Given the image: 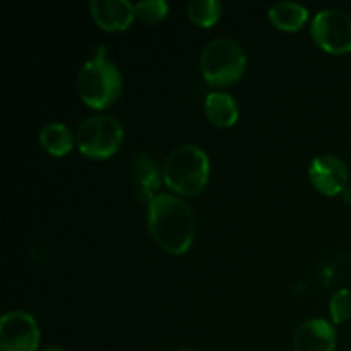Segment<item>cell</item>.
<instances>
[{"mask_svg":"<svg viewBox=\"0 0 351 351\" xmlns=\"http://www.w3.org/2000/svg\"><path fill=\"white\" fill-rule=\"evenodd\" d=\"M269 19L276 27L283 31L300 29L308 19V10L297 2H276L269 7Z\"/></svg>","mask_w":351,"mask_h":351,"instance_id":"obj_13","label":"cell"},{"mask_svg":"<svg viewBox=\"0 0 351 351\" xmlns=\"http://www.w3.org/2000/svg\"><path fill=\"white\" fill-rule=\"evenodd\" d=\"M308 178L321 194L336 195L348 187V168L338 156L322 154L312 160Z\"/></svg>","mask_w":351,"mask_h":351,"instance_id":"obj_8","label":"cell"},{"mask_svg":"<svg viewBox=\"0 0 351 351\" xmlns=\"http://www.w3.org/2000/svg\"><path fill=\"white\" fill-rule=\"evenodd\" d=\"M136 17H139L143 23H160L167 17L168 3L165 0H143V2L134 3Z\"/></svg>","mask_w":351,"mask_h":351,"instance_id":"obj_16","label":"cell"},{"mask_svg":"<svg viewBox=\"0 0 351 351\" xmlns=\"http://www.w3.org/2000/svg\"><path fill=\"white\" fill-rule=\"evenodd\" d=\"M341 194H343V199H345L346 204H351V185H348V187H346Z\"/></svg>","mask_w":351,"mask_h":351,"instance_id":"obj_18","label":"cell"},{"mask_svg":"<svg viewBox=\"0 0 351 351\" xmlns=\"http://www.w3.org/2000/svg\"><path fill=\"white\" fill-rule=\"evenodd\" d=\"M105 47H98L77 74V91L88 106L101 110L117 101L122 91V75L117 65L106 58Z\"/></svg>","mask_w":351,"mask_h":351,"instance_id":"obj_2","label":"cell"},{"mask_svg":"<svg viewBox=\"0 0 351 351\" xmlns=\"http://www.w3.org/2000/svg\"><path fill=\"white\" fill-rule=\"evenodd\" d=\"M295 351H335L336 331L324 319H311L298 326L293 336Z\"/></svg>","mask_w":351,"mask_h":351,"instance_id":"obj_10","label":"cell"},{"mask_svg":"<svg viewBox=\"0 0 351 351\" xmlns=\"http://www.w3.org/2000/svg\"><path fill=\"white\" fill-rule=\"evenodd\" d=\"M178 351H191V350H178Z\"/></svg>","mask_w":351,"mask_h":351,"instance_id":"obj_20","label":"cell"},{"mask_svg":"<svg viewBox=\"0 0 351 351\" xmlns=\"http://www.w3.org/2000/svg\"><path fill=\"white\" fill-rule=\"evenodd\" d=\"M312 38L329 53L351 51V16L345 10L324 9L312 21Z\"/></svg>","mask_w":351,"mask_h":351,"instance_id":"obj_6","label":"cell"},{"mask_svg":"<svg viewBox=\"0 0 351 351\" xmlns=\"http://www.w3.org/2000/svg\"><path fill=\"white\" fill-rule=\"evenodd\" d=\"M74 139L71 129L60 122H50L40 130L41 147L53 156H64L71 153Z\"/></svg>","mask_w":351,"mask_h":351,"instance_id":"obj_14","label":"cell"},{"mask_svg":"<svg viewBox=\"0 0 351 351\" xmlns=\"http://www.w3.org/2000/svg\"><path fill=\"white\" fill-rule=\"evenodd\" d=\"M187 14L197 26H213L221 16V3L218 0H191L187 3Z\"/></svg>","mask_w":351,"mask_h":351,"instance_id":"obj_15","label":"cell"},{"mask_svg":"<svg viewBox=\"0 0 351 351\" xmlns=\"http://www.w3.org/2000/svg\"><path fill=\"white\" fill-rule=\"evenodd\" d=\"M147 226L154 242L175 256L187 252L195 235L191 206L171 194H158L147 204Z\"/></svg>","mask_w":351,"mask_h":351,"instance_id":"obj_1","label":"cell"},{"mask_svg":"<svg viewBox=\"0 0 351 351\" xmlns=\"http://www.w3.org/2000/svg\"><path fill=\"white\" fill-rule=\"evenodd\" d=\"M123 141V127L113 115H93L82 120L75 130V144L82 154L105 160L119 151Z\"/></svg>","mask_w":351,"mask_h":351,"instance_id":"obj_5","label":"cell"},{"mask_svg":"<svg viewBox=\"0 0 351 351\" xmlns=\"http://www.w3.org/2000/svg\"><path fill=\"white\" fill-rule=\"evenodd\" d=\"M329 312H331V319L336 324H343L351 317V290L348 288H341L336 291L329 302Z\"/></svg>","mask_w":351,"mask_h":351,"instance_id":"obj_17","label":"cell"},{"mask_svg":"<svg viewBox=\"0 0 351 351\" xmlns=\"http://www.w3.org/2000/svg\"><path fill=\"white\" fill-rule=\"evenodd\" d=\"M38 346L40 328L33 315L12 311L0 319V351H36Z\"/></svg>","mask_w":351,"mask_h":351,"instance_id":"obj_7","label":"cell"},{"mask_svg":"<svg viewBox=\"0 0 351 351\" xmlns=\"http://www.w3.org/2000/svg\"><path fill=\"white\" fill-rule=\"evenodd\" d=\"M209 178V158L194 144H182L167 156L163 180L173 192L195 195L206 187Z\"/></svg>","mask_w":351,"mask_h":351,"instance_id":"obj_3","label":"cell"},{"mask_svg":"<svg viewBox=\"0 0 351 351\" xmlns=\"http://www.w3.org/2000/svg\"><path fill=\"white\" fill-rule=\"evenodd\" d=\"M206 117L216 127H230L239 120V103L232 95L213 91L206 96Z\"/></svg>","mask_w":351,"mask_h":351,"instance_id":"obj_12","label":"cell"},{"mask_svg":"<svg viewBox=\"0 0 351 351\" xmlns=\"http://www.w3.org/2000/svg\"><path fill=\"white\" fill-rule=\"evenodd\" d=\"M130 177H132L137 194L143 201L151 202L156 197L163 175H160V168L153 158L144 153L134 156L130 161Z\"/></svg>","mask_w":351,"mask_h":351,"instance_id":"obj_11","label":"cell"},{"mask_svg":"<svg viewBox=\"0 0 351 351\" xmlns=\"http://www.w3.org/2000/svg\"><path fill=\"white\" fill-rule=\"evenodd\" d=\"M89 12L99 27L106 31H123L136 17L134 3L129 0H91Z\"/></svg>","mask_w":351,"mask_h":351,"instance_id":"obj_9","label":"cell"},{"mask_svg":"<svg viewBox=\"0 0 351 351\" xmlns=\"http://www.w3.org/2000/svg\"><path fill=\"white\" fill-rule=\"evenodd\" d=\"M43 351H65V350H62V348H47V350H43Z\"/></svg>","mask_w":351,"mask_h":351,"instance_id":"obj_19","label":"cell"},{"mask_svg":"<svg viewBox=\"0 0 351 351\" xmlns=\"http://www.w3.org/2000/svg\"><path fill=\"white\" fill-rule=\"evenodd\" d=\"M199 67L209 84L228 86L243 75L247 55L240 43L232 38H215L202 50Z\"/></svg>","mask_w":351,"mask_h":351,"instance_id":"obj_4","label":"cell"}]
</instances>
